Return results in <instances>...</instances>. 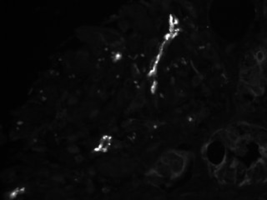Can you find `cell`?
<instances>
[{
	"label": "cell",
	"instance_id": "cell-1",
	"mask_svg": "<svg viewBox=\"0 0 267 200\" xmlns=\"http://www.w3.org/2000/svg\"><path fill=\"white\" fill-rule=\"evenodd\" d=\"M255 59L256 61L258 62V63H263V62H265L266 59V53H264L263 51H258L257 53L255 54Z\"/></svg>",
	"mask_w": 267,
	"mask_h": 200
},
{
	"label": "cell",
	"instance_id": "cell-2",
	"mask_svg": "<svg viewBox=\"0 0 267 200\" xmlns=\"http://www.w3.org/2000/svg\"><path fill=\"white\" fill-rule=\"evenodd\" d=\"M200 82H201V79H200V76H194L193 78V79H192V84H193L194 86H197V85H199L200 83Z\"/></svg>",
	"mask_w": 267,
	"mask_h": 200
}]
</instances>
